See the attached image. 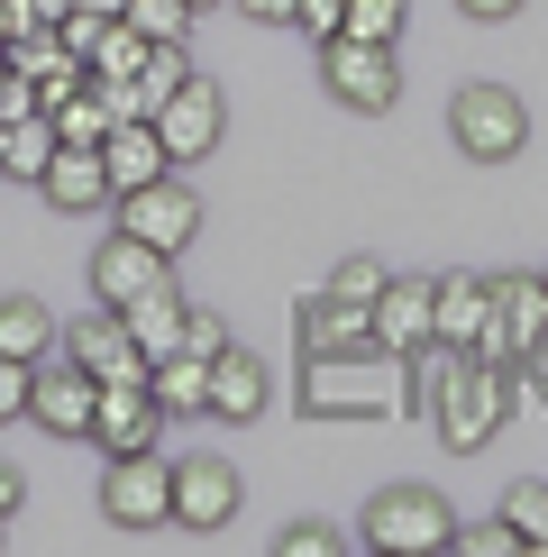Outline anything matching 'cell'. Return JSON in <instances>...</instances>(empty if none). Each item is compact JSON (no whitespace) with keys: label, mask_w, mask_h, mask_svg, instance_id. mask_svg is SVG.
<instances>
[{"label":"cell","mask_w":548,"mask_h":557,"mask_svg":"<svg viewBox=\"0 0 548 557\" xmlns=\"http://www.w3.org/2000/svg\"><path fill=\"white\" fill-rule=\"evenodd\" d=\"M357 540L375 557H429V548H457V512H448V494H429V484H384V494L365 503Z\"/></svg>","instance_id":"1"},{"label":"cell","mask_w":548,"mask_h":557,"mask_svg":"<svg viewBox=\"0 0 548 557\" xmlns=\"http://www.w3.org/2000/svg\"><path fill=\"white\" fill-rule=\"evenodd\" d=\"M402 357L384 347H338V357H311L302 366V411H394L402 403Z\"/></svg>","instance_id":"2"},{"label":"cell","mask_w":548,"mask_h":557,"mask_svg":"<svg viewBox=\"0 0 548 557\" xmlns=\"http://www.w3.org/2000/svg\"><path fill=\"white\" fill-rule=\"evenodd\" d=\"M320 74H329V101H348V110H365V120H384V110L402 101V46L329 37V46H320Z\"/></svg>","instance_id":"3"},{"label":"cell","mask_w":548,"mask_h":557,"mask_svg":"<svg viewBox=\"0 0 548 557\" xmlns=\"http://www.w3.org/2000/svg\"><path fill=\"white\" fill-rule=\"evenodd\" d=\"M448 137L475 156V165H502V156L531 147V110H521V91H502V83H466L448 101Z\"/></svg>","instance_id":"4"},{"label":"cell","mask_w":548,"mask_h":557,"mask_svg":"<svg viewBox=\"0 0 548 557\" xmlns=\"http://www.w3.org/2000/svg\"><path fill=\"white\" fill-rule=\"evenodd\" d=\"M110 211H120L128 238L165 247V257H183V247H192V228H201V201H192V183H183V165L155 174V183H137V193H120Z\"/></svg>","instance_id":"5"},{"label":"cell","mask_w":548,"mask_h":557,"mask_svg":"<svg viewBox=\"0 0 548 557\" xmlns=\"http://www.w3.org/2000/svg\"><path fill=\"white\" fill-rule=\"evenodd\" d=\"M155 137H165L174 165H201V156H220V137H228V101H220V83H211V74H183V83L165 91V110H155Z\"/></svg>","instance_id":"6"},{"label":"cell","mask_w":548,"mask_h":557,"mask_svg":"<svg viewBox=\"0 0 548 557\" xmlns=\"http://www.w3.org/2000/svg\"><path fill=\"white\" fill-rule=\"evenodd\" d=\"M64 357H74L91 384H147V366H155L147 347L128 338V320L110 311V301H91L83 320H64Z\"/></svg>","instance_id":"7"},{"label":"cell","mask_w":548,"mask_h":557,"mask_svg":"<svg viewBox=\"0 0 548 557\" xmlns=\"http://www.w3.org/2000/svg\"><path fill=\"white\" fill-rule=\"evenodd\" d=\"M101 512L120 521V530H165V521H174V467H165L155 448L110 457V475H101Z\"/></svg>","instance_id":"8"},{"label":"cell","mask_w":548,"mask_h":557,"mask_svg":"<svg viewBox=\"0 0 548 557\" xmlns=\"http://www.w3.org/2000/svg\"><path fill=\"white\" fill-rule=\"evenodd\" d=\"M548 347V274H494V338L475 357L494 366H521Z\"/></svg>","instance_id":"9"},{"label":"cell","mask_w":548,"mask_h":557,"mask_svg":"<svg viewBox=\"0 0 548 557\" xmlns=\"http://www.w3.org/2000/svg\"><path fill=\"white\" fill-rule=\"evenodd\" d=\"M165 284H174V257H165V247H147V238H128V228H110L101 257H91V293H101L110 311H128V301H147V293H165Z\"/></svg>","instance_id":"10"},{"label":"cell","mask_w":548,"mask_h":557,"mask_svg":"<svg viewBox=\"0 0 548 557\" xmlns=\"http://www.w3.org/2000/svg\"><path fill=\"white\" fill-rule=\"evenodd\" d=\"M429 338H439V284H421V274H394V284L375 293V347L411 366Z\"/></svg>","instance_id":"11"},{"label":"cell","mask_w":548,"mask_h":557,"mask_svg":"<svg viewBox=\"0 0 548 557\" xmlns=\"http://www.w3.org/2000/svg\"><path fill=\"white\" fill-rule=\"evenodd\" d=\"M155 430H165V403H155L147 384H101V403H91V448L137 457V448H155Z\"/></svg>","instance_id":"12"},{"label":"cell","mask_w":548,"mask_h":557,"mask_svg":"<svg viewBox=\"0 0 548 557\" xmlns=\"http://www.w3.org/2000/svg\"><path fill=\"white\" fill-rule=\"evenodd\" d=\"M174 521L183 530H228L238 521V467L228 457H183L174 467Z\"/></svg>","instance_id":"13"},{"label":"cell","mask_w":548,"mask_h":557,"mask_svg":"<svg viewBox=\"0 0 548 557\" xmlns=\"http://www.w3.org/2000/svg\"><path fill=\"white\" fill-rule=\"evenodd\" d=\"M91 403H101V384H91L74 357H64V366H37V393H28V421H37V430L91 438Z\"/></svg>","instance_id":"14"},{"label":"cell","mask_w":548,"mask_h":557,"mask_svg":"<svg viewBox=\"0 0 548 557\" xmlns=\"http://www.w3.org/2000/svg\"><path fill=\"white\" fill-rule=\"evenodd\" d=\"M101 165H110V201H120V193H137V183L174 174V156H165V137H155V120H110Z\"/></svg>","instance_id":"15"},{"label":"cell","mask_w":548,"mask_h":557,"mask_svg":"<svg viewBox=\"0 0 548 557\" xmlns=\"http://www.w3.org/2000/svg\"><path fill=\"white\" fill-rule=\"evenodd\" d=\"M55 211H101L110 201V165H101V147H64L55 137V156H46V183H37Z\"/></svg>","instance_id":"16"},{"label":"cell","mask_w":548,"mask_h":557,"mask_svg":"<svg viewBox=\"0 0 548 557\" xmlns=\"http://www.w3.org/2000/svg\"><path fill=\"white\" fill-rule=\"evenodd\" d=\"M494 338V284H475V274H439V347H485Z\"/></svg>","instance_id":"17"},{"label":"cell","mask_w":548,"mask_h":557,"mask_svg":"<svg viewBox=\"0 0 548 557\" xmlns=\"http://www.w3.org/2000/svg\"><path fill=\"white\" fill-rule=\"evenodd\" d=\"M302 347H311V357L375 347V311H365V301H338V293H311V301H302Z\"/></svg>","instance_id":"18"},{"label":"cell","mask_w":548,"mask_h":557,"mask_svg":"<svg viewBox=\"0 0 548 557\" xmlns=\"http://www.w3.org/2000/svg\"><path fill=\"white\" fill-rule=\"evenodd\" d=\"M211 411H220V421H257V411H265V366L247 357L238 338L211 357Z\"/></svg>","instance_id":"19"},{"label":"cell","mask_w":548,"mask_h":557,"mask_svg":"<svg viewBox=\"0 0 548 557\" xmlns=\"http://www.w3.org/2000/svg\"><path fill=\"white\" fill-rule=\"evenodd\" d=\"M46 347H64L55 311H46L37 293H0V357H28V366H46Z\"/></svg>","instance_id":"20"},{"label":"cell","mask_w":548,"mask_h":557,"mask_svg":"<svg viewBox=\"0 0 548 557\" xmlns=\"http://www.w3.org/2000/svg\"><path fill=\"white\" fill-rule=\"evenodd\" d=\"M147 393L165 411H211V357H192V347H165V357L147 366Z\"/></svg>","instance_id":"21"},{"label":"cell","mask_w":548,"mask_h":557,"mask_svg":"<svg viewBox=\"0 0 548 557\" xmlns=\"http://www.w3.org/2000/svg\"><path fill=\"white\" fill-rule=\"evenodd\" d=\"M183 311H192V301H183V293L165 284V293H147V301H128L120 320H128V338L147 347V357H165V347H183Z\"/></svg>","instance_id":"22"},{"label":"cell","mask_w":548,"mask_h":557,"mask_svg":"<svg viewBox=\"0 0 548 557\" xmlns=\"http://www.w3.org/2000/svg\"><path fill=\"white\" fill-rule=\"evenodd\" d=\"M46 120H55V137H64V147H101L120 110H110V91H101V83H83V91H64V101L46 110Z\"/></svg>","instance_id":"23"},{"label":"cell","mask_w":548,"mask_h":557,"mask_svg":"<svg viewBox=\"0 0 548 557\" xmlns=\"http://www.w3.org/2000/svg\"><path fill=\"white\" fill-rule=\"evenodd\" d=\"M46 156H55V120H46V110L10 120V156H0V174H10V183H46Z\"/></svg>","instance_id":"24"},{"label":"cell","mask_w":548,"mask_h":557,"mask_svg":"<svg viewBox=\"0 0 548 557\" xmlns=\"http://www.w3.org/2000/svg\"><path fill=\"white\" fill-rule=\"evenodd\" d=\"M147 55H155V46L137 37L128 18H110V37L91 46V83H137V74H147Z\"/></svg>","instance_id":"25"},{"label":"cell","mask_w":548,"mask_h":557,"mask_svg":"<svg viewBox=\"0 0 548 557\" xmlns=\"http://www.w3.org/2000/svg\"><path fill=\"white\" fill-rule=\"evenodd\" d=\"M120 18H128V28L147 37V46H183V37H192V18H201V10H192V0H128Z\"/></svg>","instance_id":"26"},{"label":"cell","mask_w":548,"mask_h":557,"mask_svg":"<svg viewBox=\"0 0 548 557\" xmlns=\"http://www.w3.org/2000/svg\"><path fill=\"white\" fill-rule=\"evenodd\" d=\"M402 18H411V0H348V28H338V37H375V46H402Z\"/></svg>","instance_id":"27"},{"label":"cell","mask_w":548,"mask_h":557,"mask_svg":"<svg viewBox=\"0 0 548 557\" xmlns=\"http://www.w3.org/2000/svg\"><path fill=\"white\" fill-rule=\"evenodd\" d=\"M502 521L521 530V548H548V484H512L502 494Z\"/></svg>","instance_id":"28"},{"label":"cell","mask_w":548,"mask_h":557,"mask_svg":"<svg viewBox=\"0 0 548 557\" xmlns=\"http://www.w3.org/2000/svg\"><path fill=\"white\" fill-rule=\"evenodd\" d=\"M384 284H394V274H384L375 257H348V265L329 274V293H338V301H365V311H375V293H384Z\"/></svg>","instance_id":"29"},{"label":"cell","mask_w":548,"mask_h":557,"mask_svg":"<svg viewBox=\"0 0 548 557\" xmlns=\"http://www.w3.org/2000/svg\"><path fill=\"white\" fill-rule=\"evenodd\" d=\"M457 548H466V557H512L521 530L502 521V512H494V521H457Z\"/></svg>","instance_id":"30"},{"label":"cell","mask_w":548,"mask_h":557,"mask_svg":"<svg viewBox=\"0 0 548 557\" xmlns=\"http://www.w3.org/2000/svg\"><path fill=\"white\" fill-rule=\"evenodd\" d=\"M55 37H64V46H74V55L91 64V46H101V37H110V10H83V0H74V10H64V18H55Z\"/></svg>","instance_id":"31"},{"label":"cell","mask_w":548,"mask_h":557,"mask_svg":"<svg viewBox=\"0 0 548 557\" xmlns=\"http://www.w3.org/2000/svg\"><path fill=\"white\" fill-rule=\"evenodd\" d=\"M338 548H348V540H338L329 521H292L284 540H274V557H338Z\"/></svg>","instance_id":"32"},{"label":"cell","mask_w":548,"mask_h":557,"mask_svg":"<svg viewBox=\"0 0 548 557\" xmlns=\"http://www.w3.org/2000/svg\"><path fill=\"white\" fill-rule=\"evenodd\" d=\"M28 393H37V366L28 357H0V421H28Z\"/></svg>","instance_id":"33"},{"label":"cell","mask_w":548,"mask_h":557,"mask_svg":"<svg viewBox=\"0 0 548 557\" xmlns=\"http://www.w3.org/2000/svg\"><path fill=\"white\" fill-rule=\"evenodd\" d=\"M292 28H302L311 46H329L338 28H348V0H302V10H292Z\"/></svg>","instance_id":"34"},{"label":"cell","mask_w":548,"mask_h":557,"mask_svg":"<svg viewBox=\"0 0 548 557\" xmlns=\"http://www.w3.org/2000/svg\"><path fill=\"white\" fill-rule=\"evenodd\" d=\"M183 347H192V357H220V347H228L220 311H183Z\"/></svg>","instance_id":"35"},{"label":"cell","mask_w":548,"mask_h":557,"mask_svg":"<svg viewBox=\"0 0 548 557\" xmlns=\"http://www.w3.org/2000/svg\"><path fill=\"white\" fill-rule=\"evenodd\" d=\"M247 18H257V28H292V10H302V0H238Z\"/></svg>","instance_id":"36"},{"label":"cell","mask_w":548,"mask_h":557,"mask_svg":"<svg viewBox=\"0 0 548 557\" xmlns=\"http://www.w3.org/2000/svg\"><path fill=\"white\" fill-rule=\"evenodd\" d=\"M37 28V18H28V0H0V46H10V37H28Z\"/></svg>","instance_id":"37"},{"label":"cell","mask_w":548,"mask_h":557,"mask_svg":"<svg viewBox=\"0 0 548 557\" xmlns=\"http://www.w3.org/2000/svg\"><path fill=\"white\" fill-rule=\"evenodd\" d=\"M18 503H28V475H18V467H0V521H10Z\"/></svg>","instance_id":"38"},{"label":"cell","mask_w":548,"mask_h":557,"mask_svg":"<svg viewBox=\"0 0 548 557\" xmlns=\"http://www.w3.org/2000/svg\"><path fill=\"white\" fill-rule=\"evenodd\" d=\"M457 10H466V18H512L521 0H457Z\"/></svg>","instance_id":"39"},{"label":"cell","mask_w":548,"mask_h":557,"mask_svg":"<svg viewBox=\"0 0 548 557\" xmlns=\"http://www.w3.org/2000/svg\"><path fill=\"white\" fill-rule=\"evenodd\" d=\"M64 10H74V0H28V18H37V28H55Z\"/></svg>","instance_id":"40"},{"label":"cell","mask_w":548,"mask_h":557,"mask_svg":"<svg viewBox=\"0 0 548 557\" xmlns=\"http://www.w3.org/2000/svg\"><path fill=\"white\" fill-rule=\"evenodd\" d=\"M83 10H110V18H120V10H128V0H83Z\"/></svg>","instance_id":"41"},{"label":"cell","mask_w":548,"mask_h":557,"mask_svg":"<svg viewBox=\"0 0 548 557\" xmlns=\"http://www.w3.org/2000/svg\"><path fill=\"white\" fill-rule=\"evenodd\" d=\"M0 156H10V120H0Z\"/></svg>","instance_id":"42"},{"label":"cell","mask_w":548,"mask_h":557,"mask_svg":"<svg viewBox=\"0 0 548 557\" xmlns=\"http://www.w3.org/2000/svg\"><path fill=\"white\" fill-rule=\"evenodd\" d=\"M192 10H220V0H192Z\"/></svg>","instance_id":"43"},{"label":"cell","mask_w":548,"mask_h":557,"mask_svg":"<svg viewBox=\"0 0 548 557\" xmlns=\"http://www.w3.org/2000/svg\"><path fill=\"white\" fill-rule=\"evenodd\" d=\"M0 83H10V55H0Z\"/></svg>","instance_id":"44"}]
</instances>
